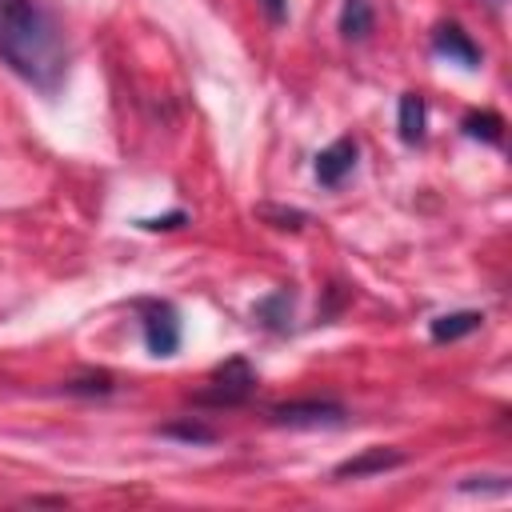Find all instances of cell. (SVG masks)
Wrapping results in <instances>:
<instances>
[{"label":"cell","instance_id":"cell-1","mask_svg":"<svg viewBox=\"0 0 512 512\" xmlns=\"http://www.w3.org/2000/svg\"><path fill=\"white\" fill-rule=\"evenodd\" d=\"M0 60L40 88L56 84L64 52L48 16L32 0H0Z\"/></svg>","mask_w":512,"mask_h":512},{"label":"cell","instance_id":"cell-2","mask_svg":"<svg viewBox=\"0 0 512 512\" xmlns=\"http://www.w3.org/2000/svg\"><path fill=\"white\" fill-rule=\"evenodd\" d=\"M208 384H212V388H204L200 400H212V404H240V400L252 392L256 376H252V368H248L244 360H228Z\"/></svg>","mask_w":512,"mask_h":512},{"label":"cell","instance_id":"cell-3","mask_svg":"<svg viewBox=\"0 0 512 512\" xmlns=\"http://www.w3.org/2000/svg\"><path fill=\"white\" fill-rule=\"evenodd\" d=\"M272 416L280 424H292V428H332V424L344 420V408L324 404V400H308V404H284Z\"/></svg>","mask_w":512,"mask_h":512},{"label":"cell","instance_id":"cell-4","mask_svg":"<svg viewBox=\"0 0 512 512\" xmlns=\"http://www.w3.org/2000/svg\"><path fill=\"white\" fill-rule=\"evenodd\" d=\"M352 168H356V144L352 140H336L316 156V180L328 188H336Z\"/></svg>","mask_w":512,"mask_h":512},{"label":"cell","instance_id":"cell-5","mask_svg":"<svg viewBox=\"0 0 512 512\" xmlns=\"http://www.w3.org/2000/svg\"><path fill=\"white\" fill-rule=\"evenodd\" d=\"M144 344H148L152 356H172V352H176V344H180V324H176V316H172L168 308H160V312H152V316L144 320Z\"/></svg>","mask_w":512,"mask_h":512},{"label":"cell","instance_id":"cell-6","mask_svg":"<svg viewBox=\"0 0 512 512\" xmlns=\"http://www.w3.org/2000/svg\"><path fill=\"white\" fill-rule=\"evenodd\" d=\"M432 48L440 52V56H448V60H456V64H464V68H476V60H480V52H476V44L456 28V24H444V28H436V36H432Z\"/></svg>","mask_w":512,"mask_h":512},{"label":"cell","instance_id":"cell-7","mask_svg":"<svg viewBox=\"0 0 512 512\" xmlns=\"http://www.w3.org/2000/svg\"><path fill=\"white\" fill-rule=\"evenodd\" d=\"M404 456L400 452H384V448H368L364 456H356V460H344L340 468H336V476H368V472H384V468H396Z\"/></svg>","mask_w":512,"mask_h":512},{"label":"cell","instance_id":"cell-8","mask_svg":"<svg viewBox=\"0 0 512 512\" xmlns=\"http://www.w3.org/2000/svg\"><path fill=\"white\" fill-rule=\"evenodd\" d=\"M480 320H484L480 312H444L432 320V340H460V336L476 332Z\"/></svg>","mask_w":512,"mask_h":512},{"label":"cell","instance_id":"cell-9","mask_svg":"<svg viewBox=\"0 0 512 512\" xmlns=\"http://www.w3.org/2000/svg\"><path fill=\"white\" fill-rule=\"evenodd\" d=\"M340 32L348 40H364L372 32V8H368V0H344V8H340Z\"/></svg>","mask_w":512,"mask_h":512},{"label":"cell","instance_id":"cell-10","mask_svg":"<svg viewBox=\"0 0 512 512\" xmlns=\"http://www.w3.org/2000/svg\"><path fill=\"white\" fill-rule=\"evenodd\" d=\"M400 136H404L408 144H416V140L424 136V100H420L416 92H408V96L400 100Z\"/></svg>","mask_w":512,"mask_h":512},{"label":"cell","instance_id":"cell-11","mask_svg":"<svg viewBox=\"0 0 512 512\" xmlns=\"http://www.w3.org/2000/svg\"><path fill=\"white\" fill-rule=\"evenodd\" d=\"M168 436H184V440H212L208 428H196V424H184V428H168Z\"/></svg>","mask_w":512,"mask_h":512},{"label":"cell","instance_id":"cell-12","mask_svg":"<svg viewBox=\"0 0 512 512\" xmlns=\"http://www.w3.org/2000/svg\"><path fill=\"white\" fill-rule=\"evenodd\" d=\"M260 4H264V12H268V16L276 20V24H280V20L288 16V0H260Z\"/></svg>","mask_w":512,"mask_h":512}]
</instances>
